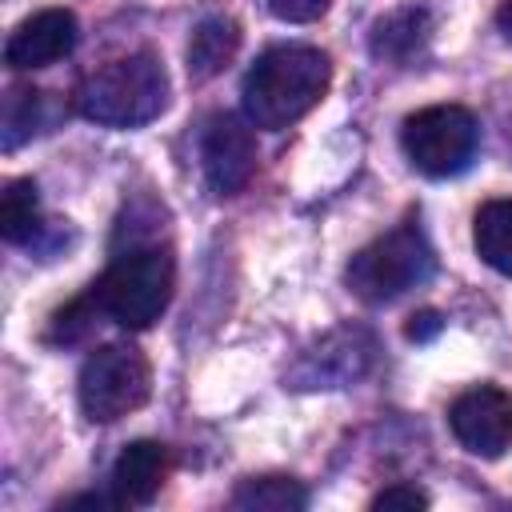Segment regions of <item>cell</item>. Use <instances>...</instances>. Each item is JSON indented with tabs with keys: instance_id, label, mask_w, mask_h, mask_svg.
<instances>
[{
	"instance_id": "1",
	"label": "cell",
	"mask_w": 512,
	"mask_h": 512,
	"mask_svg": "<svg viewBox=\"0 0 512 512\" xmlns=\"http://www.w3.org/2000/svg\"><path fill=\"white\" fill-rule=\"evenodd\" d=\"M332 84V60L312 44H272L244 76L240 104L252 128L280 132L308 116Z\"/></svg>"
},
{
	"instance_id": "2",
	"label": "cell",
	"mask_w": 512,
	"mask_h": 512,
	"mask_svg": "<svg viewBox=\"0 0 512 512\" xmlns=\"http://www.w3.org/2000/svg\"><path fill=\"white\" fill-rule=\"evenodd\" d=\"M72 104L84 120L104 128H140L168 108V72L152 52H132L88 72Z\"/></svg>"
},
{
	"instance_id": "3",
	"label": "cell",
	"mask_w": 512,
	"mask_h": 512,
	"mask_svg": "<svg viewBox=\"0 0 512 512\" xmlns=\"http://www.w3.org/2000/svg\"><path fill=\"white\" fill-rule=\"evenodd\" d=\"M172 288H176V264H172V252L160 248V244H140V248H128L120 252L104 276L92 284V304L116 320L120 328H148L164 316L168 300H172Z\"/></svg>"
},
{
	"instance_id": "4",
	"label": "cell",
	"mask_w": 512,
	"mask_h": 512,
	"mask_svg": "<svg viewBox=\"0 0 512 512\" xmlns=\"http://www.w3.org/2000/svg\"><path fill=\"white\" fill-rule=\"evenodd\" d=\"M432 268H436V252H432L428 236H424L412 220H404V224H396L392 232H384V236H376L372 244H364V248L348 260L344 280H348V288H352L360 300H368V304H388V300L404 296L408 288L424 284V280L432 276Z\"/></svg>"
},
{
	"instance_id": "5",
	"label": "cell",
	"mask_w": 512,
	"mask_h": 512,
	"mask_svg": "<svg viewBox=\"0 0 512 512\" xmlns=\"http://www.w3.org/2000/svg\"><path fill=\"white\" fill-rule=\"evenodd\" d=\"M76 396L92 424H112L152 396V364L136 344H100L80 368Z\"/></svg>"
},
{
	"instance_id": "6",
	"label": "cell",
	"mask_w": 512,
	"mask_h": 512,
	"mask_svg": "<svg viewBox=\"0 0 512 512\" xmlns=\"http://www.w3.org/2000/svg\"><path fill=\"white\" fill-rule=\"evenodd\" d=\"M400 144H404V156L416 172L444 180V176L464 172L476 160L480 124L460 104H428L404 120Z\"/></svg>"
},
{
	"instance_id": "7",
	"label": "cell",
	"mask_w": 512,
	"mask_h": 512,
	"mask_svg": "<svg viewBox=\"0 0 512 512\" xmlns=\"http://www.w3.org/2000/svg\"><path fill=\"white\" fill-rule=\"evenodd\" d=\"M452 436L484 460H496L512 448V396L496 384H476L448 404Z\"/></svg>"
},
{
	"instance_id": "8",
	"label": "cell",
	"mask_w": 512,
	"mask_h": 512,
	"mask_svg": "<svg viewBox=\"0 0 512 512\" xmlns=\"http://www.w3.org/2000/svg\"><path fill=\"white\" fill-rule=\"evenodd\" d=\"M200 168H204V180L216 196L240 192L256 172V136H252V128L232 112L212 116L204 136H200Z\"/></svg>"
},
{
	"instance_id": "9",
	"label": "cell",
	"mask_w": 512,
	"mask_h": 512,
	"mask_svg": "<svg viewBox=\"0 0 512 512\" xmlns=\"http://www.w3.org/2000/svg\"><path fill=\"white\" fill-rule=\"evenodd\" d=\"M76 16L68 8H40L28 20L16 24V32L4 44V64L16 72H32V68H48L56 60H64L76 48Z\"/></svg>"
},
{
	"instance_id": "10",
	"label": "cell",
	"mask_w": 512,
	"mask_h": 512,
	"mask_svg": "<svg viewBox=\"0 0 512 512\" xmlns=\"http://www.w3.org/2000/svg\"><path fill=\"white\" fill-rule=\"evenodd\" d=\"M168 448L160 440H132L112 464V496L116 508H144L168 480Z\"/></svg>"
},
{
	"instance_id": "11",
	"label": "cell",
	"mask_w": 512,
	"mask_h": 512,
	"mask_svg": "<svg viewBox=\"0 0 512 512\" xmlns=\"http://www.w3.org/2000/svg\"><path fill=\"white\" fill-rule=\"evenodd\" d=\"M432 36V20L424 8L408 4V8H392L388 16H380L372 24V56L388 60V64H408L424 52Z\"/></svg>"
},
{
	"instance_id": "12",
	"label": "cell",
	"mask_w": 512,
	"mask_h": 512,
	"mask_svg": "<svg viewBox=\"0 0 512 512\" xmlns=\"http://www.w3.org/2000/svg\"><path fill=\"white\" fill-rule=\"evenodd\" d=\"M236 48H240V24L232 16H204L188 40L192 80H212L216 72H224L228 60L236 56Z\"/></svg>"
},
{
	"instance_id": "13",
	"label": "cell",
	"mask_w": 512,
	"mask_h": 512,
	"mask_svg": "<svg viewBox=\"0 0 512 512\" xmlns=\"http://www.w3.org/2000/svg\"><path fill=\"white\" fill-rule=\"evenodd\" d=\"M472 244L488 268L512 276V196H500L476 208Z\"/></svg>"
},
{
	"instance_id": "14",
	"label": "cell",
	"mask_w": 512,
	"mask_h": 512,
	"mask_svg": "<svg viewBox=\"0 0 512 512\" xmlns=\"http://www.w3.org/2000/svg\"><path fill=\"white\" fill-rule=\"evenodd\" d=\"M40 228V192L28 176L8 180L4 200H0V236L8 244H28Z\"/></svg>"
},
{
	"instance_id": "15",
	"label": "cell",
	"mask_w": 512,
	"mask_h": 512,
	"mask_svg": "<svg viewBox=\"0 0 512 512\" xmlns=\"http://www.w3.org/2000/svg\"><path fill=\"white\" fill-rule=\"evenodd\" d=\"M232 504L252 512H292L308 504V492L292 476H252L232 492Z\"/></svg>"
},
{
	"instance_id": "16",
	"label": "cell",
	"mask_w": 512,
	"mask_h": 512,
	"mask_svg": "<svg viewBox=\"0 0 512 512\" xmlns=\"http://www.w3.org/2000/svg\"><path fill=\"white\" fill-rule=\"evenodd\" d=\"M44 108H48V92H32V88L12 92L8 108H4V148H16L32 132H40L48 124Z\"/></svg>"
},
{
	"instance_id": "17",
	"label": "cell",
	"mask_w": 512,
	"mask_h": 512,
	"mask_svg": "<svg viewBox=\"0 0 512 512\" xmlns=\"http://www.w3.org/2000/svg\"><path fill=\"white\" fill-rule=\"evenodd\" d=\"M268 8L284 24H312L332 8V0H268Z\"/></svg>"
},
{
	"instance_id": "18",
	"label": "cell",
	"mask_w": 512,
	"mask_h": 512,
	"mask_svg": "<svg viewBox=\"0 0 512 512\" xmlns=\"http://www.w3.org/2000/svg\"><path fill=\"white\" fill-rule=\"evenodd\" d=\"M372 508H428V492H420L416 484H392L372 496Z\"/></svg>"
},
{
	"instance_id": "19",
	"label": "cell",
	"mask_w": 512,
	"mask_h": 512,
	"mask_svg": "<svg viewBox=\"0 0 512 512\" xmlns=\"http://www.w3.org/2000/svg\"><path fill=\"white\" fill-rule=\"evenodd\" d=\"M404 332H408V340H416V344H420V340H432V336L440 332V312H432V308L416 312V316L408 320V328H404Z\"/></svg>"
},
{
	"instance_id": "20",
	"label": "cell",
	"mask_w": 512,
	"mask_h": 512,
	"mask_svg": "<svg viewBox=\"0 0 512 512\" xmlns=\"http://www.w3.org/2000/svg\"><path fill=\"white\" fill-rule=\"evenodd\" d=\"M496 24H500V32L512 40V0H504V4L496 8Z\"/></svg>"
}]
</instances>
